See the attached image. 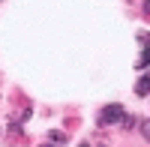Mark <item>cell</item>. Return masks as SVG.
<instances>
[{"mask_svg": "<svg viewBox=\"0 0 150 147\" xmlns=\"http://www.w3.org/2000/svg\"><path fill=\"white\" fill-rule=\"evenodd\" d=\"M81 147H90V144H81Z\"/></svg>", "mask_w": 150, "mask_h": 147, "instance_id": "5b68a950", "label": "cell"}, {"mask_svg": "<svg viewBox=\"0 0 150 147\" xmlns=\"http://www.w3.org/2000/svg\"><path fill=\"white\" fill-rule=\"evenodd\" d=\"M141 135L150 141V120H144V123H141Z\"/></svg>", "mask_w": 150, "mask_h": 147, "instance_id": "277c9868", "label": "cell"}, {"mask_svg": "<svg viewBox=\"0 0 150 147\" xmlns=\"http://www.w3.org/2000/svg\"><path fill=\"white\" fill-rule=\"evenodd\" d=\"M135 93H138V96L150 93V75H141V78H138V84H135Z\"/></svg>", "mask_w": 150, "mask_h": 147, "instance_id": "7a4b0ae2", "label": "cell"}, {"mask_svg": "<svg viewBox=\"0 0 150 147\" xmlns=\"http://www.w3.org/2000/svg\"><path fill=\"white\" fill-rule=\"evenodd\" d=\"M123 120H126V111L120 105H105L99 111V123L102 126H114V123H123Z\"/></svg>", "mask_w": 150, "mask_h": 147, "instance_id": "6da1fadb", "label": "cell"}, {"mask_svg": "<svg viewBox=\"0 0 150 147\" xmlns=\"http://www.w3.org/2000/svg\"><path fill=\"white\" fill-rule=\"evenodd\" d=\"M48 141L51 144H63L66 138H63V132H48Z\"/></svg>", "mask_w": 150, "mask_h": 147, "instance_id": "3957f363", "label": "cell"}, {"mask_svg": "<svg viewBox=\"0 0 150 147\" xmlns=\"http://www.w3.org/2000/svg\"><path fill=\"white\" fill-rule=\"evenodd\" d=\"M45 147H48V144H45Z\"/></svg>", "mask_w": 150, "mask_h": 147, "instance_id": "8992f818", "label": "cell"}]
</instances>
